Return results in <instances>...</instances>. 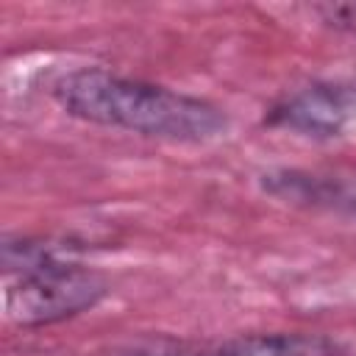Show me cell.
Listing matches in <instances>:
<instances>
[{
  "mask_svg": "<svg viewBox=\"0 0 356 356\" xmlns=\"http://www.w3.org/2000/svg\"><path fill=\"white\" fill-rule=\"evenodd\" d=\"M53 97L70 117L147 139L200 145L228 128L222 108L203 97L125 78L103 67H81L61 75Z\"/></svg>",
  "mask_w": 356,
  "mask_h": 356,
  "instance_id": "1",
  "label": "cell"
},
{
  "mask_svg": "<svg viewBox=\"0 0 356 356\" xmlns=\"http://www.w3.org/2000/svg\"><path fill=\"white\" fill-rule=\"evenodd\" d=\"M106 295L103 273L75 259H53L19 273L6 292V317L19 328L53 325L95 309Z\"/></svg>",
  "mask_w": 356,
  "mask_h": 356,
  "instance_id": "2",
  "label": "cell"
},
{
  "mask_svg": "<svg viewBox=\"0 0 356 356\" xmlns=\"http://www.w3.org/2000/svg\"><path fill=\"white\" fill-rule=\"evenodd\" d=\"M267 125L309 139H337L356 125V83H309L278 100L267 114Z\"/></svg>",
  "mask_w": 356,
  "mask_h": 356,
  "instance_id": "3",
  "label": "cell"
},
{
  "mask_svg": "<svg viewBox=\"0 0 356 356\" xmlns=\"http://www.w3.org/2000/svg\"><path fill=\"white\" fill-rule=\"evenodd\" d=\"M195 356H342V345L325 334L273 331V334H242Z\"/></svg>",
  "mask_w": 356,
  "mask_h": 356,
  "instance_id": "4",
  "label": "cell"
},
{
  "mask_svg": "<svg viewBox=\"0 0 356 356\" xmlns=\"http://www.w3.org/2000/svg\"><path fill=\"white\" fill-rule=\"evenodd\" d=\"M312 11L323 19V25L356 36V3H317Z\"/></svg>",
  "mask_w": 356,
  "mask_h": 356,
  "instance_id": "5",
  "label": "cell"
}]
</instances>
